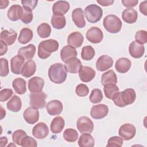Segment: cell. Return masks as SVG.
I'll return each mask as SVG.
<instances>
[{"label":"cell","instance_id":"cell-1","mask_svg":"<svg viewBox=\"0 0 147 147\" xmlns=\"http://www.w3.org/2000/svg\"><path fill=\"white\" fill-rule=\"evenodd\" d=\"M136 94L133 88H127L121 92H118L113 97L114 103L118 107H123L132 104L136 100Z\"/></svg>","mask_w":147,"mask_h":147},{"label":"cell","instance_id":"cell-2","mask_svg":"<svg viewBox=\"0 0 147 147\" xmlns=\"http://www.w3.org/2000/svg\"><path fill=\"white\" fill-rule=\"evenodd\" d=\"M67 71L61 63H55L50 66L48 69V76L51 82L56 84L63 83L67 78Z\"/></svg>","mask_w":147,"mask_h":147},{"label":"cell","instance_id":"cell-3","mask_svg":"<svg viewBox=\"0 0 147 147\" xmlns=\"http://www.w3.org/2000/svg\"><path fill=\"white\" fill-rule=\"evenodd\" d=\"M59 42L53 39H49L41 41L38 47V56L41 59H47L52 52L59 48Z\"/></svg>","mask_w":147,"mask_h":147},{"label":"cell","instance_id":"cell-4","mask_svg":"<svg viewBox=\"0 0 147 147\" xmlns=\"http://www.w3.org/2000/svg\"><path fill=\"white\" fill-rule=\"evenodd\" d=\"M105 29L110 33H118L122 28L121 20L115 15L110 14L105 17L103 21Z\"/></svg>","mask_w":147,"mask_h":147},{"label":"cell","instance_id":"cell-5","mask_svg":"<svg viewBox=\"0 0 147 147\" xmlns=\"http://www.w3.org/2000/svg\"><path fill=\"white\" fill-rule=\"evenodd\" d=\"M84 14L89 22L96 23L102 17L103 10L100 6L91 4L85 8Z\"/></svg>","mask_w":147,"mask_h":147},{"label":"cell","instance_id":"cell-6","mask_svg":"<svg viewBox=\"0 0 147 147\" xmlns=\"http://www.w3.org/2000/svg\"><path fill=\"white\" fill-rule=\"evenodd\" d=\"M76 127L80 133L90 134L93 131L94 123L90 118L86 116H83L78 119Z\"/></svg>","mask_w":147,"mask_h":147},{"label":"cell","instance_id":"cell-7","mask_svg":"<svg viewBox=\"0 0 147 147\" xmlns=\"http://www.w3.org/2000/svg\"><path fill=\"white\" fill-rule=\"evenodd\" d=\"M47 95L44 92L31 93L29 95L30 105L37 109H43L46 106L45 99Z\"/></svg>","mask_w":147,"mask_h":147},{"label":"cell","instance_id":"cell-8","mask_svg":"<svg viewBox=\"0 0 147 147\" xmlns=\"http://www.w3.org/2000/svg\"><path fill=\"white\" fill-rule=\"evenodd\" d=\"M136 133V127L130 123H125L122 125L118 130V134L125 141L132 139L135 136Z\"/></svg>","mask_w":147,"mask_h":147},{"label":"cell","instance_id":"cell-9","mask_svg":"<svg viewBox=\"0 0 147 147\" xmlns=\"http://www.w3.org/2000/svg\"><path fill=\"white\" fill-rule=\"evenodd\" d=\"M86 36V38L90 42L94 44H98L102 41L103 34L100 28L94 26L87 30Z\"/></svg>","mask_w":147,"mask_h":147},{"label":"cell","instance_id":"cell-10","mask_svg":"<svg viewBox=\"0 0 147 147\" xmlns=\"http://www.w3.org/2000/svg\"><path fill=\"white\" fill-rule=\"evenodd\" d=\"M109 113V108L105 104L94 105L91 109L90 115L95 119H100L105 117Z\"/></svg>","mask_w":147,"mask_h":147},{"label":"cell","instance_id":"cell-11","mask_svg":"<svg viewBox=\"0 0 147 147\" xmlns=\"http://www.w3.org/2000/svg\"><path fill=\"white\" fill-rule=\"evenodd\" d=\"M23 117L25 121L29 124H34L39 119V111L37 108L30 106L26 108L24 113Z\"/></svg>","mask_w":147,"mask_h":147},{"label":"cell","instance_id":"cell-12","mask_svg":"<svg viewBox=\"0 0 147 147\" xmlns=\"http://www.w3.org/2000/svg\"><path fill=\"white\" fill-rule=\"evenodd\" d=\"M113 64V59L108 55H102L96 63V68L99 71H105L110 68Z\"/></svg>","mask_w":147,"mask_h":147},{"label":"cell","instance_id":"cell-13","mask_svg":"<svg viewBox=\"0 0 147 147\" xmlns=\"http://www.w3.org/2000/svg\"><path fill=\"white\" fill-rule=\"evenodd\" d=\"M49 134L48 126L44 122H39L36 124L32 129L33 136L37 139L45 138Z\"/></svg>","mask_w":147,"mask_h":147},{"label":"cell","instance_id":"cell-14","mask_svg":"<svg viewBox=\"0 0 147 147\" xmlns=\"http://www.w3.org/2000/svg\"><path fill=\"white\" fill-rule=\"evenodd\" d=\"M24 64L25 59L23 57L19 55L14 56L10 60V67L11 72L16 75L20 74Z\"/></svg>","mask_w":147,"mask_h":147},{"label":"cell","instance_id":"cell-15","mask_svg":"<svg viewBox=\"0 0 147 147\" xmlns=\"http://www.w3.org/2000/svg\"><path fill=\"white\" fill-rule=\"evenodd\" d=\"M44 86V81L40 77H33L28 82V89L32 93L41 92Z\"/></svg>","mask_w":147,"mask_h":147},{"label":"cell","instance_id":"cell-16","mask_svg":"<svg viewBox=\"0 0 147 147\" xmlns=\"http://www.w3.org/2000/svg\"><path fill=\"white\" fill-rule=\"evenodd\" d=\"M48 113L51 115H59L63 111V106L62 103L56 99L49 101L46 105Z\"/></svg>","mask_w":147,"mask_h":147},{"label":"cell","instance_id":"cell-17","mask_svg":"<svg viewBox=\"0 0 147 147\" xmlns=\"http://www.w3.org/2000/svg\"><path fill=\"white\" fill-rule=\"evenodd\" d=\"M129 53L131 57L136 59L141 57L145 52V48L142 44L137 42L136 41H132L129 47Z\"/></svg>","mask_w":147,"mask_h":147},{"label":"cell","instance_id":"cell-18","mask_svg":"<svg viewBox=\"0 0 147 147\" xmlns=\"http://www.w3.org/2000/svg\"><path fill=\"white\" fill-rule=\"evenodd\" d=\"M17 37V32L13 30H3L1 33V41L7 45H11L14 43Z\"/></svg>","mask_w":147,"mask_h":147},{"label":"cell","instance_id":"cell-19","mask_svg":"<svg viewBox=\"0 0 147 147\" xmlns=\"http://www.w3.org/2000/svg\"><path fill=\"white\" fill-rule=\"evenodd\" d=\"M95 74L94 69L88 66H82L79 72V78L83 82H91L94 78Z\"/></svg>","mask_w":147,"mask_h":147},{"label":"cell","instance_id":"cell-20","mask_svg":"<svg viewBox=\"0 0 147 147\" xmlns=\"http://www.w3.org/2000/svg\"><path fill=\"white\" fill-rule=\"evenodd\" d=\"M70 8L69 3L66 1H59L54 3L52 11L55 15H63L68 12Z\"/></svg>","mask_w":147,"mask_h":147},{"label":"cell","instance_id":"cell-21","mask_svg":"<svg viewBox=\"0 0 147 147\" xmlns=\"http://www.w3.org/2000/svg\"><path fill=\"white\" fill-rule=\"evenodd\" d=\"M72 18L75 24L79 28H84L86 25L84 13L82 8H76L72 12Z\"/></svg>","mask_w":147,"mask_h":147},{"label":"cell","instance_id":"cell-22","mask_svg":"<svg viewBox=\"0 0 147 147\" xmlns=\"http://www.w3.org/2000/svg\"><path fill=\"white\" fill-rule=\"evenodd\" d=\"M84 37L79 32H74L69 34L67 38V44L75 48H79L83 42Z\"/></svg>","mask_w":147,"mask_h":147},{"label":"cell","instance_id":"cell-23","mask_svg":"<svg viewBox=\"0 0 147 147\" xmlns=\"http://www.w3.org/2000/svg\"><path fill=\"white\" fill-rule=\"evenodd\" d=\"M67 72L71 74H76L79 72L82 67L80 60L76 57L70 59L65 62L64 65Z\"/></svg>","mask_w":147,"mask_h":147},{"label":"cell","instance_id":"cell-24","mask_svg":"<svg viewBox=\"0 0 147 147\" xmlns=\"http://www.w3.org/2000/svg\"><path fill=\"white\" fill-rule=\"evenodd\" d=\"M131 65V61L126 57H121L118 59L115 64V68L117 72L124 74L127 72Z\"/></svg>","mask_w":147,"mask_h":147},{"label":"cell","instance_id":"cell-25","mask_svg":"<svg viewBox=\"0 0 147 147\" xmlns=\"http://www.w3.org/2000/svg\"><path fill=\"white\" fill-rule=\"evenodd\" d=\"M23 9L18 5H12L7 11V17L12 21H16L21 20L22 15Z\"/></svg>","mask_w":147,"mask_h":147},{"label":"cell","instance_id":"cell-26","mask_svg":"<svg viewBox=\"0 0 147 147\" xmlns=\"http://www.w3.org/2000/svg\"><path fill=\"white\" fill-rule=\"evenodd\" d=\"M60 57L61 60L65 63L70 59L77 57L76 50L71 45H65L60 51Z\"/></svg>","mask_w":147,"mask_h":147},{"label":"cell","instance_id":"cell-27","mask_svg":"<svg viewBox=\"0 0 147 147\" xmlns=\"http://www.w3.org/2000/svg\"><path fill=\"white\" fill-rule=\"evenodd\" d=\"M36 53V47L32 44L21 48L18 51V55L24 57L25 60L32 59Z\"/></svg>","mask_w":147,"mask_h":147},{"label":"cell","instance_id":"cell-28","mask_svg":"<svg viewBox=\"0 0 147 147\" xmlns=\"http://www.w3.org/2000/svg\"><path fill=\"white\" fill-rule=\"evenodd\" d=\"M36 70V64L32 60H28L22 68L21 71V75L25 78H29L33 75Z\"/></svg>","mask_w":147,"mask_h":147},{"label":"cell","instance_id":"cell-29","mask_svg":"<svg viewBox=\"0 0 147 147\" xmlns=\"http://www.w3.org/2000/svg\"><path fill=\"white\" fill-rule=\"evenodd\" d=\"M123 20L127 24H133L136 22L138 18V14L136 10L131 9H125L122 13Z\"/></svg>","mask_w":147,"mask_h":147},{"label":"cell","instance_id":"cell-30","mask_svg":"<svg viewBox=\"0 0 147 147\" xmlns=\"http://www.w3.org/2000/svg\"><path fill=\"white\" fill-rule=\"evenodd\" d=\"M65 126L64 119L61 117H56L53 119L51 123L50 129L51 131L53 133H60Z\"/></svg>","mask_w":147,"mask_h":147},{"label":"cell","instance_id":"cell-31","mask_svg":"<svg viewBox=\"0 0 147 147\" xmlns=\"http://www.w3.org/2000/svg\"><path fill=\"white\" fill-rule=\"evenodd\" d=\"M7 108L11 111L18 112L22 107V102L20 98L17 95H14L12 98L7 102Z\"/></svg>","mask_w":147,"mask_h":147},{"label":"cell","instance_id":"cell-32","mask_svg":"<svg viewBox=\"0 0 147 147\" xmlns=\"http://www.w3.org/2000/svg\"><path fill=\"white\" fill-rule=\"evenodd\" d=\"M12 86L16 93L22 95L26 91V82L21 78L15 79L12 82Z\"/></svg>","mask_w":147,"mask_h":147},{"label":"cell","instance_id":"cell-33","mask_svg":"<svg viewBox=\"0 0 147 147\" xmlns=\"http://www.w3.org/2000/svg\"><path fill=\"white\" fill-rule=\"evenodd\" d=\"M33 33L32 30L28 28H24L20 31L18 40L22 44H26L33 38Z\"/></svg>","mask_w":147,"mask_h":147},{"label":"cell","instance_id":"cell-34","mask_svg":"<svg viewBox=\"0 0 147 147\" xmlns=\"http://www.w3.org/2000/svg\"><path fill=\"white\" fill-rule=\"evenodd\" d=\"M101 83L103 86H105L107 84L117 83V76L113 70H109L102 75L101 78Z\"/></svg>","mask_w":147,"mask_h":147},{"label":"cell","instance_id":"cell-35","mask_svg":"<svg viewBox=\"0 0 147 147\" xmlns=\"http://www.w3.org/2000/svg\"><path fill=\"white\" fill-rule=\"evenodd\" d=\"M94 144V138L88 133H83L80 136L78 140V145L80 147H92Z\"/></svg>","mask_w":147,"mask_h":147},{"label":"cell","instance_id":"cell-36","mask_svg":"<svg viewBox=\"0 0 147 147\" xmlns=\"http://www.w3.org/2000/svg\"><path fill=\"white\" fill-rule=\"evenodd\" d=\"M51 24L54 28L61 29L64 28L66 25V20L63 15L53 14L51 18Z\"/></svg>","mask_w":147,"mask_h":147},{"label":"cell","instance_id":"cell-37","mask_svg":"<svg viewBox=\"0 0 147 147\" xmlns=\"http://www.w3.org/2000/svg\"><path fill=\"white\" fill-rule=\"evenodd\" d=\"M37 32L41 38L48 37L51 33V26L47 23H42L37 27Z\"/></svg>","mask_w":147,"mask_h":147},{"label":"cell","instance_id":"cell-38","mask_svg":"<svg viewBox=\"0 0 147 147\" xmlns=\"http://www.w3.org/2000/svg\"><path fill=\"white\" fill-rule=\"evenodd\" d=\"M103 90L106 97L112 99L113 96L119 91V88L115 84L110 83L104 86Z\"/></svg>","mask_w":147,"mask_h":147},{"label":"cell","instance_id":"cell-39","mask_svg":"<svg viewBox=\"0 0 147 147\" xmlns=\"http://www.w3.org/2000/svg\"><path fill=\"white\" fill-rule=\"evenodd\" d=\"M95 54L94 48L91 45H87L83 47L81 52V57L83 60H91L94 58Z\"/></svg>","mask_w":147,"mask_h":147},{"label":"cell","instance_id":"cell-40","mask_svg":"<svg viewBox=\"0 0 147 147\" xmlns=\"http://www.w3.org/2000/svg\"><path fill=\"white\" fill-rule=\"evenodd\" d=\"M63 137L64 140L68 142H75L78 138V131L74 129H67L63 133Z\"/></svg>","mask_w":147,"mask_h":147},{"label":"cell","instance_id":"cell-41","mask_svg":"<svg viewBox=\"0 0 147 147\" xmlns=\"http://www.w3.org/2000/svg\"><path fill=\"white\" fill-rule=\"evenodd\" d=\"M90 100L92 103H98L103 99V94L99 88H95L92 90L90 95Z\"/></svg>","mask_w":147,"mask_h":147},{"label":"cell","instance_id":"cell-42","mask_svg":"<svg viewBox=\"0 0 147 147\" xmlns=\"http://www.w3.org/2000/svg\"><path fill=\"white\" fill-rule=\"evenodd\" d=\"M27 136L26 132L23 130H17L14 131L12 134V140L14 143L19 146H21V141Z\"/></svg>","mask_w":147,"mask_h":147},{"label":"cell","instance_id":"cell-43","mask_svg":"<svg viewBox=\"0 0 147 147\" xmlns=\"http://www.w3.org/2000/svg\"><path fill=\"white\" fill-rule=\"evenodd\" d=\"M23 11L22 17L21 18V21L26 24H29L33 20V13L32 10L27 8L23 7Z\"/></svg>","mask_w":147,"mask_h":147},{"label":"cell","instance_id":"cell-44","mask_svg":"<svg viewBox=\"0 0 147 147\" xmlns=\"http://www.w3.org/2000/svg\"><path fill=\"white\" fill-rule=\"evenodd\" d=\"M75 92L78 96L84 97L88 95L89 92V88L87 85L81 83L76 86Z\"/></svg>","mask_w":147,"mask_h":147},{"label":"cell","instance_id":"cell-45","mask_svg":"<svg viewBox=\"0 0 147 147\" xmlns=\"http://www.w3.org/2000/svg\"><path fill=\"white\" fill-rule=\"evenodd\" d=\"M0 63H1L0 75L2 77L6 76L9 73L8 61L6 59L1 58L0 59Z\"/></svg>","mask_w":147,"mask_h":147},{"label":"cell","instance_id":"cell-46","mask_svg":"<svg viewBox=\"0 0 147 147\" xmlns=\"http://www.w3.org/2000/svg\"><path fill=\"white\" fill-rule=\"evenodd\" d=\"M136 41L141 44H144L147 42V32L144 30H140L136 32L135 35Z\"/></svg>","mask_w":147,"mask_h":147},{"label":"cell","instance_id":"cell-47","mask_svg":"<svg viewBox=\"0 0 147 147\" xmlns=\"http://www.w3.org/2000/svg\"><path fill=\"white\" fill-rule=\"evenodd\" d=\"M123 145V139L121 137L113 136L110 137L108 141L106 146H122Z\"/></svg>","mask_w":147,"mask_h":147},{"label":"cell","instance_id":"cell-48","mask_svg":"<svg viewBox=\"0 0 147 147\" xmlns=\"http://www.w3.org/2000/svg\"><path fill=\"white\" fill-rule=\"evenodd\" d=\"M21 146L25 147H36L37 146V143L35 139L26 136L22 140Z\"/></svg>","mask_w":147,"mask_h":147},{"label":"cell","instance_id":"cell-49","mask_svg":"<svg viewBox=\"0 0 147 147\" xmlns=\"http://www.w3.org/2000/svg\"><path fill=\"white\" fill-rule=\"evenodd\" d=\"M13 94V90L10 88H5L0 92V101L5 102L8 100Z\"/></svg>","mask_w":147,"mask_h":147},{"label":"cell","instance_id":"cell-50","mask_svg":"<svg viewBox=\"0 0 147 147\" xmlns=\"http://www.w3.org/2000/svg\"><path fill=\"white\" fill-rule=\"evenodd\" d=\"M23 7L27 8L33 10L37 6L38 1L37 0H22L21 1Z\"/></svg>","mask_w":147,"mask_h":147},{"label":"cell","instance_id":"cell-51","mask_svg":"<svg viewBox=\"0 0 147 147\" xmlns=\"http://www.w3.org/2000/svg\"><path fill=\"white\" fill-rule=\"evenodd\" d=\"M121 2L123 5L127 7V9H131L136 6L138 3V0H122Z\"/></svg>","mask_w":147,"mask_h":147},{"label":"cell","instance_id":"cell-52","mask_svg":"<svg viewBox=\"0 0 147 147\" xmlns=\"http://www.w3.org/2000/svg\"><path fill=\"white\" fill-rule=\"evenodd\" d=\"M146 3L147 1H145L144 2H141L140 5V10L141 13H142L144 15L146 16L147 13H146Z\"/></svg>","mask_w":147,"mask_h":147},{"label":"cell","instance_id":"cell-53","mask_svg":"<svg viewBox=\"0 0 147 147\" xmlns=\"http://www.w3.org/2000/svg\"><path fill=\"white\" fill-rule=\"evenodd\" d=\"M114 1L113 0H101V1H97V2L101 5L103 6H108L110 5H113V3H114Z\"/></svg>","mask_w":147,"mask_h":147},{"label":"cell","instance_id":"cell-54","mask_svg":"<svg viewBox=\"0 0 147 147\" xmlns=\"http://www.w3.org/2000/svg\"><path fill=\"white\" fill-rule=\"evenodd\" d=\"M5 43H3L2 41H1V56L5 54L7 50V47Z\"/></svg>","mask_w":147,"mask_h":147},{"label":"cell","instance_id":"cell-55","mask_svg":"<svg viewBox=\"0 0 147 147\" xmlns=\"http://www.w3.org/2000/svg\"><path fill=\"white\" fill-rule=\"evenodd\" d=\"M7 143V139L6 137H1V144L0 146L1 147H4L6 145Z\"/></svg>","mask_w":147,"mask_h":147},{"label":"cell","instance_id":"cell-56","mask_svg":"<svg viewBox=\"0 0 147 147\" xmlns=\"http://www.w3.org/2000/svg\"><path fill=\"white\" fill-rule=\"evenodd\" d=\"M0 5H1V9H3L4 8H6L7 6H8V4H9V1H3V0H1L0 1Z\"/></svg>","mask_w":147,"mask_h":147},{"label":"cell","instance_id":"cell-57","mask_svg":"<svg viewBox=\"0 0 147 147\" xmlns=\"http://www.w3.org/2000/svg\"><path fill=\"white\" fill-rule=\"evenodd\" d=\"M1 119H2L4 117H5V114H6V111L5 110H4L2 106H1Z\"/></svg>","mask_w":147,"mask_h":147}]
</instances>
